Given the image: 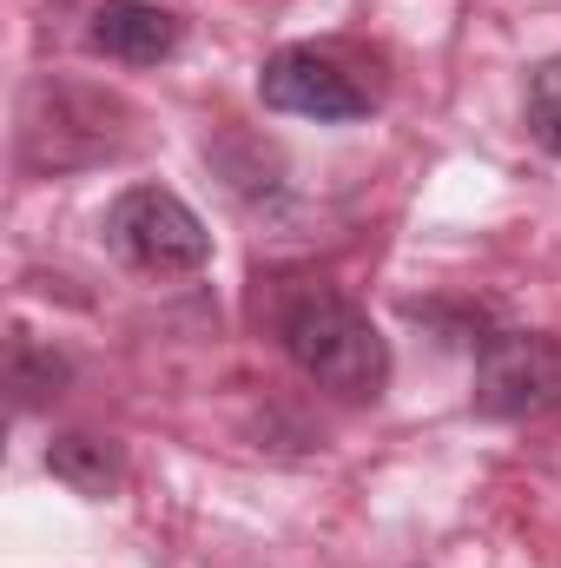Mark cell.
I'll return each mask as SVG.
<instances>
[{"instance_id":"cell-1","label":"cell","mask_w":561,"mask_h":568,"mask_svg":"<svg viewBox=\"0 0 561 568\" xmlns=\"http://www.w3.org/2000/svg\"><path fill=\"white\" fill-rule=\"evenodd\" d=\"M278 337L284 351H290V364L317 384V390H330V397H350V404H370L384 384H390V344H384V331L350 304V297H337V291H297L290 304H284L278 317Z\"/></svg>"},{"instance_id":"cell-3","label":"cell","mask_w":561,"mask_h":568,"mask_svg":"<svg viewBox=\"0 0 561 568\" xmlns=\"http://www.w3.org/2000/svg\"><path fill=\"white\" fill-rule=\"evenodd\" d=\"M476 410L496 424H529L561 410V344L542 331H489L476 344Z\"/></svg>"},{"instance_id":"cell-6","label":"cell","mask_w":561,"mask_h":568,"mask_svg":"<svg viewBox=\"0 0 561 568\" xmlns=\"http://www.w3.org/2000/svg\"><path fill=\"white\" fill-rule=\"evenodd\" d=\"M47 469H53L67 489H80V496H113V489L126 483V456H120V443L86 436V429L53 436V443H47Z\"/></svg>"},{"instance_id":"cell-5","label":"cell","mask_w":561,"mask_h":568,"mask_svg":"<svg viewBox=\"0 0 561 568\" xmlns=\"http://www.w3.org/2000/svg\"><path fill=\"white\" fill-rule=\"evenodd\" d=\"M86 40H93V53H106L120 67H159L178 47V13L159 0H106V7H93Z\"/></svg>"},{"instance_id":"cell-7","label":"cell","mask_w":561,"mask_h":568,"mask_svg":"<svg viewBox=\"0 0 561 568\" xmlns=\"http://www.w3.org/2000/svg\"><path fill=\"white\" fill-rule=\"evenodd\" d=\"M67 377H73V364H67L53 344H40L33 331H13V337H7V390H13V410L53 404V397L67 390Z\"/></svg>"},{"instance_id":"cell-8","label":"cell","mask_w":561,"mask_h":568,"mask_svg":"<svg viewBox=\"0 0 561 568\" xmlns=\"http://www.w3.org/2000/svg\"><path fill=\"white\" fill-rule=\"evenodd\" d=\"M529 140L542 145L549 159H561V60H542L529 73Z\"/></svg>"},{"instance_id":"cell-2","label":"cell","mask_w":561,"mask_h":568,"mask_svg":"<svg viewBox=\"0 0 561 568\" xmlns=\"http://www.w3.org/2000/svg\"><path fill=\"white\" fill-rule=\"evenodd\" d=\"M106 245H113L133 272H159V278L198 272V265L212 258L205 219H198L178 192H165V185H126V192L113 199V212H106Z\"/></svg>"},{"instance_id":"cell-4","label":"cell","mask_w":561,"mask_h":568,"mask_svg":"<svg viewBox=\"0 0 561 568\" xmlns=\"http://www.w3.org/2000/svg\"><path fill=\"white\" fill-rule=\"evenodd\" d=\"M258 100L272 113H290V120H317V126H344V120H364L370 113V93L324 53L310 47H284L265 60L258 73Z\"/></svg>"}]
</instances>
